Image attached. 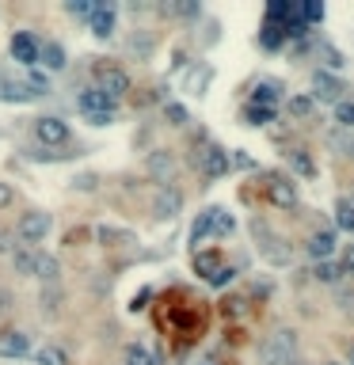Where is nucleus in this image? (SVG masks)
<instances>
[{"label":"nucleus","instance_id":"nucleus-1","mask_svg":"<svg viewBox=\"0 0 354 365\" xmlns=\"http://www.w3.org/2000/svg\"><path fill=\"white\" fill-rule=\"evenodd\" d=\"M293 350H297L293 331H278L275 339H267V343L259 346V362H263V365H289Z\"/></svg>","mask_w":354,"mask_h":365},{"label":"nucleus","instance_id":"nucleus-2","mask_svg":"<svg viewBox=\"0 0 354 365\" xmlns=\"http://www.w3.org/2000/svg\"><path fill=\"white\" fill-rule=\"evenodd\" d=\"M95 80H99L95 88H99L103 95H111V99H122V95L130 92V76L122 72V65H107V61L95 65Z\"/></svg>","mask_w":354,"mask_h":365},{"label":"nucleus","instance_id":"nucleus-3","mask_svg":"<svg viewBox=\"0 0 354 365\" xmlns=\"http://www.w3.org/2000/svg\"><path fill=\"white\" fill-rule=\"evenodd\" d=\"M50 213H42V209H27V213L19 217V225H15V236H19L23 243H38V240H46V232H50Z\"/></svg>","mask_w":354,"mask_h":365},{"label":"nucleus","instance_id":"nucleus-4","mask_svg":"<svg viewBox=\"0 0 354 365\" xmlns=\"http://www.w3.org/2000/svg\"><path fill=\"white\" fill-rule=\"evenodd\" d=\"M252 232L263 240V251H267V259H271L275 266H289V263H293V248H289L282 236H271L263 221H252Z\"/></svg>","mask_w":354,"mask_h":365},{"label":"nucleus","instance_id":"nucleus-5","mask_svg":"<svg viewBox=\"0 0 354 365\" xmlns=\"http://www.w3.org/2000/svg\"><path fill=\"white\" fill-rule=\"evenodd\" d=\"M263 190H267V202L275 209H297V186L289 183L286 175H267Z\"/></svg>","mask_w":354,"mask_h":365},{"label":"nucleus","instance_id":"nucleus-6","mask_svg":"<svg viewBox=\"0 0 354 365\" xmlns=\"http://www.w3.org/2000/svg\"><path fill=\"white\" fill-rule=\"evenodd\" d=\"M35 137H38V145H46V149H61V145L69 141V122L42 115V118H35Z\"/></svg>","mask_w":354,"mask_h":365},{"label":"nucleus","instance_id":"nucleus-7","mask_svg":"<svg viewBox=\"0 0 354 365\" xmlns=\"http://www.w3.org/2000/svg\"><path fill=\"white\" fill-rule=\"evenodd\" d=\"M312 95L324 103H343V95H347V84H343L335 72H312Z\"/></svg>","mask_w":354,"mask_h":365},{"label":"nucleus","instance_id":"nucleus-8","mask_svg":"<svg viewBox=\"0 0 354 365\" xmlns=\"http://www.w3.org/2000/svg\"><path fill=\"white\" fill-rule=\"evenodd\" d=\"M335 243H339L335 229H320V232H312V236L305 240V255H312L316 263H328V259L335 255Z\"/></svg>","mask_w":354,"mask_h":365},{"label":"nucleus","instance_id":"nucleus-9","mask_svg":"<svg viewBox=\"0 0 354 365\" xmlns=\"http://www.w3.org/2000/svg\"><path fill=\"white\" fill-rule=\"evenodd\" d=\"M88 27H92L95 38H111V35H115V4H111V0H99V4H92Z\"/></svg>","mask_w":354,"mask_h":365},{"label":"nucleus","instance_id":"nucleus-10","mask_svg":"<svg viewBox=\"0 0 354 365\" xmlns=\"http://www.w3.org/2000/svg\"><path fill=\"white\" fill-rule=\"evenodd\" d=\"M80 111H84L88 118H99V115L115 118V99H111V95H103L99 88H88V92H80Z\"/></svg>","mask_w":354,"mask_h":365},{"label":"nucleus","instance_id":"nucleus-11","mask_svg":"<svg viewBox=\"0 0 354 365\" xmlns=\"http://www.w3.org/2000/svg\"><path fill=\"white\" fill-rule=\"evenodd\" d=\"M38 50H42V46H38V38L31 35V31H15V35H12V58L15 61H23V65L35 69V65H38Z\"/></svg>","mask_w":354,"mask_h":365},{"label":"nucleus","instance_id":"nucleus-12","mask_svg":"<svg viewBox=\"0 0 354 365\" xmlns=\"http://www.w3.org/2000/svg\"><path fill=\"white\" fill-rule=\"evenodd\" d=\"M282 95H286V84H282V80H263V84L252 88V107L275 111L278 103H282Z\"/></svg>","mask_w":354,"mask_h":365},{"label":"nucleus","instance_id":"nucleus-13","mask_svg":"<svg viewBox=\"0 0 354 365\" xmlns=\"http://www.w3.org/2000/svg\"><path fill=\"white\" fill-rule=\"evenodd\" d=\"M0 354H4V358H23V354H31V335H23V331L0 335Z\"/></svg>","mask_w":354,"mask_h":365},{"label":"nucleus","instance_id":"nucleus-14","mask_svg":"<svg viewBox=\"0 0 354 365\" xmlns=\"http://www.w3.org/2000/svg\"><path fill=\"white\" fill-rule=\"evenodd\" d=\"M179 194L175 190H168V186H160V190H152V213H160V217H172V213H179Z\"/></svg>","mask_w":354,"mask_h":365},{"label":"nucleus","instance_id":"nucleus-15","mask_svg":"<svg viewBox=\"0 0 354 365\" xmlns=\"http://www.w3.org/2000/svg\"><path fill=\"white\" fill-rule=\"evenodd\" d=\"M202 172L210 175V179H217V175H225V172H229V156H225V149L210 145V149L202 152Z\"/></svg>","mask_w":354,"mask_h":365},{"label":"nucleus","instance_id":"nucleus-16","mask_svg":"<svg viewBox=\"0 0 354 365\" xmlns=\"http://www.w3.org/2000/svg\"><path fill=\"white\" fill-rule=\"evenodd\" d=\"M191 263H195V274H202V278L210 282L214 274L221 270V251H195V259H191Z\"/></svg>","mask_w":354,"mask_h":365},{"label":"nucleus","instance_id":"nucleus-17","mask_svg":"<svg viewBox=\"0 0 354 365\" xmlns=\"http://www.w3.org/2000/svg\"><path fill=\"white\" fill-rule=\"evenodd\" d=\"M297 15H293V4L289 0H271L267 4V23H278V27H289Z\"/></svg>","mask_w":354,"mask_h":365},{"label":"nucleus","instance_id":"nucleus-18","mask_svg":"<svg viewBox=\"0 0 354 365\" xmlns=\"http://www.w3.org/2000/svg\"><path fill=\"white\" fill-rule=\"evenodd\" d=\"M293 15H297V23H320L324 19V4H316V0H305V4H293Z\"/></svg>","mask_w":354,"mask_h":365},{"label":"nucleus","instance_id":"nucleus-19","mask_svg":"<svg viewBox=\"0 0 354 365\" xmlns=\"http://www.w3.org/2000/svg\"><path fill=\"white\" fill-rule=\"evenodd\" d=\"M38 61H42L46 69H54V72H58V69H65V50H61L58 42H46L42 50H38Z\"/></svg>","mask_w":354,"mask_h":365},{"label":"nucleus","instance_id":"nucleus-20","mask_svg":"<svg viewBox=\"0 0 354 365\" xmlns=\"http://www.w3.org/2000/svg\"><path fill=\"white\" fill-rule=\"evenodd\" d=\"M335 229L354 232V202H351V198H339V202H335Z\"/></svg>","mask_w":354,"mask_h":365},{"label":"nucleus","instance_id":"nucleus-21","mask_svg":"<svg viewBox=\"0 0 354 365\" xmlns=\"http://www.w3.org/2000/svg\"><path fill=\"white\" fill-rule=\"evenodd\" d=\"M282 42H286V27H278V23H263V35H259L263 50H278Z\"/></svg>","mask_w":354,"mask_h":365},{"label":"nucleus","instance_id":"nucleus-22","mask_svg":"<svg viewBox=\"0 0 354 365\" xmlns=\"http://www.w3.org/2000/svg\"><path fill=\"white\" fill-rule=\"evenodd\" d=\"M61 274V266H58V259L54 255H42L38 251V259H35V278H42V282H54Z\"/></svg>","mask_w":354,"mask_h":365},{"label":"nucleus","instance_id":"nucleus-23","mask_svg":"<svg viewBox=\"0 0 354 365\" xmlns=\"http://www.w3.org/2000/svg\"><path fill=\"white\" fill-rule=\"evenodd\" d=\"M122 358H126V365H156V354H149L141 343H126Z\"/></svg>","mask_w":354,"mask_h":365},{"label":"nucleus","instance_id":"nucleus-24","mask_svg":"<svg viewBox=\"0 0 354 365\" xmlns=\"http://www.w3.org/2000/svg\"><path fill=\"white\" fill-rule=\"evenodd\" d=\"M35 259H38V251H35V248H19V251H12V263H15V270H19V274H35Z\"/></svg>","mask_w":354,"mask_h":365},{"label":"nucleus","instance_id":"nucleus-25","mask_svg":"<svg viewBox=\"0 0 354 365\" xmlns=\"http://www.w3.org/2000/svg\"><path fill=\"white\" fill-rule=\"evenodd\" d=\"M210 232H214V209H206V213H198L195 229H191V243H202Z\"/></svg>","mask_w":354,"mask_h":365},{"label":"nucleus","instance_id":"nucleus-26","mask_svg":"<svg viewBox=\"0 0 354 365\" xmlns=\"http://www.w3.org/2000/svg\"><path fill=\"white\" fill-rule=\"evenodd\" d=\"M172 168H175V160L168 156V152H152V156H149V172H156L160 179H168V175H172Z\"/></svg>","mask_w":354,"mask_h":365},{"label":"nucleus","instance_id":"nucleus-27","mask_svg":"<svg viewBox=\"0 0 354 365\" xmlns=\"http://www.w3.org/2000/svg\"><path fill=\"white\" fill-rule=\"evenodd\" d=\"M35 362L38 365H69V358H65V350H61V346H42V350L35 354Z\"/></svg>","mask_w":354,"mask_h":365},{"label":"nucleus","instance_id":"nucleus-28","mask_svg":"<svg viewBox=\"0 0 354 365\" xmlns=\"http://www.w3.org/2000/svg\"><path fill=\"white\" fill-rule=\"evenodd\" d=\"M232 229H236L232 213H229V209H221V206H214V232H217V236H229Z\"/></svg>","mask_w":354,"mask_h":365},{"label":"nucleus","instance_id":"nucleus-29","mask_svg":"<svg viewBox=\"0 0 354 365\" xmlns=\"http://www.w3.org/2000/svg\"><path fill=\"white\" fill-rule=\"evenodd\" d=\"M164 118L172 122V126H187V122H191V111L183 107V103H168V107H164Z\"/></svg>","mask_w":354,"mask_h":365},{"label":"nucleus","instance_id":"nucleus-30","mask_svg":"<svg viewBox=\"0 0 354 365\" xmlns=\"http://www.w3.org/2000/svg\"><path fill=\"white\" fill-rule=\"evenodd\" d=\"M289 115L293 118H309L312 115V95H293V99H289Z\"/></svg>","mask_w":354,"mask_h":365},{"label":"nucleus","instance_id":"nucleus-31","mask_svg":"<svg viewBox=\"0 0 354 365\" xmlns=\"http://www.w3.org/2000/svg\"><path fill=\"white\" fill-rule=\"evenodd\" d=\"M289 164H293V172H301V175H316V164H312L309 152H293V156H289Z\"/></svg>","mask_w":354,"mask_h":365},{"label":"nucleus","instance_id":"nucleus-32","mask_svg":"<svg viewBox=\"0 0 354 365\" xmlns=\"http://www.w3.org/2000/svg\"><path fill=\"white\" fill-rule=\"evenodd\" d=\"M335 122H339L343 129H354V103H335Z\"/></svg>","mask_w":354,"mask_h":365},{"label":"nucleus","instance_id":"nucleus-33","mask_svg":"<svg viewBox=\"0 0 354 365\" xmlns=\"http://www.w3.org/2000/svg\"><path fill=\"white\" fill-rule=\"evenodd\" d=\"M316 278H320V282H339V278H343V266L328 259V263H320V266H316Z\"/></svg>","mask_w":354,"mask_h":365},{"label":"nucleus","instance_id":"nucleus-34","mask_svg":"<svg viewBox=\"0 0 354 365\" xmlns=\"http://www.w3.org/2000/svg\"><path fill=\"white\" fill-rule=\"evenodd\" d=\"M320 58H324V65H328V69H335V72L343 69V54L335 50V46H320Z\"/></svg>","mask_w":354,"mask_h":365},{"label":"nucleus","instance_id":"nucleus-35","mask_svg":"<svg viewBox=\"0 0 354 365\" xmlns=\"http://www.w3.org/2000/svg\"><path fill=\"white\" fill-rule=\"evenodd\" d=\"M248 122H252V126H267V122H275V111H267V107H248Z\"/></svg>","mask_w":354,"mask_h":365},{"label":"nucleus","instance_id":"nucleus-36","mask_svg":"<svg viewBox=\"0 0 354 365\" xmlns=\"http://www.w3.org/2000/svg\"><path fill=\"white\" fill-rule=\"evenodd\" d=\"M232 278H236V270H232V266H221V270H217L214 278H210V286H214V289H221V286H229Z\"/></svg>","mask_w":354,"mask_h":365},{"label":"nucleus","instance_id":"nucleus-37","mask_svg":"<svg viewBox=\"0 0 354 365\" xmlns=\"http://www.w3.org/2000/svg\"><path fill=\"white\" fill-rule=\"evenodd\" d=\"M15 202V190H12V183H0V209H8Z\"/></svg>","mask_w":354,"mask_h":365},{"label":"nucleus","instance_id":"nucleus-38","mask_svg":"<svg viewBox=\"0 0 354 365\" xmlns=\"http://www.w3.org/2000/svg\"><path fill=\"white\" fill-rule=\"evenodd\" d=\"M69 12H72V15H92V0H72Z\"/></svg>","mask_w":354,"mask_h":365},{"label":"nucleus","instance_id":"nucleus-39","mask_svg":"<svg viewBox=\"0 0 354 365\" xmlns=\"http://www.w3.org/2000/svg\"><path fill=\"white\" fill-rule=\"evenodd\" d=\"M335 149H343V156L354 160V137H335Z\"/></svg>","mask_w":354,"mask_h":365},{"label":"nucleus","instance_id":"nucleus-40","mask_svg":"<svg viewBox=\"0 0 354 365\" xmlns=\"http://www.w3.org/2000/svg\"><path fill=\"white\" fill-rule=\"evenodd\" d=\"M339 266H343V274H354V243L343 251V263H339Z\"/></svg>","mask_w":354,"mask_h":365},{"label":"nucleus","instance_id":"nucleus-41","mask_svg":"<svg viewBox=\"0 0 354 365\" xmlns=\"http://www.w3.org/2000/svg\"><path fill=\"white\" fill-rule=\"evenodd\" d=\"M232 164H236V168H248V172H252L255 160H252V156H244V152H236V156H232Z\"/></svg>","mask_w":354,"mask_h":365},{"label":"nucleus","instance_id":"nucleus-42","mask_svg":"<svg viewBox=\"0 0 354 365\" xmlns=\"http://www.w3.org/2000/svg\"><path fill=\"white\" fill-rule=\"evenodd\" d=\"M172 12H175V15H195V12H198V8H195V4H175V8H172Z\"/></svg>","mask_w":354,"mask_h":365},{"label":"nucleus","instance_id":"nucleus-43","mask_svg":"<svg viewBox=\"0 0 354 365\" xmlns=\"http://www.w3.org/2000/svg\"><path fill=\"white\" fill-rule=\"evenodd\" d=\"M0 251H12V243H8V236H4V229H0Z\"/></svg>","mask_w":354,"mask_h":365},{"label":"nucleus","instance_id":"nucleus-44","mask_svg":"<svg viewBox=\"0 0 354 365\" xmlns=\"http://www.w3.org/2000/svg\"><path fill=\"white\" fill-rule=\"evenodd\" d=\"M202 365H217V362H214V358H206V362H202Z\"/></svg>","mask_w":354,"mask_h":365},{"label":"nucleus","instance_id":"nucleus-45","mask_svg":"<svg viewBox=\"0 0 354 365\" xmlns=\"http://www.w3.org/2000/svg\"><path fill=\"white\" fill-rule=\"evenodd\" d=\"M347 365H354V350H351V362H347Z\"/></svg>","mask_w":354,"mask_h":365},{"label":"nucleus","instance_id":"nucleus-46","mask_svg":"<svg viewBox=\"0 0 354 365\" xmlns=\"http://www.w3.org/2000/svg\"><path fill=\"white\" fill-rule=\"evenodd\" d=\"M328 365H339V362H328Z\"/></svg>","mask_w":354,"mask_h":365}]
</instances>
